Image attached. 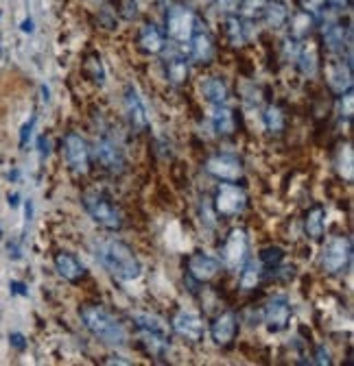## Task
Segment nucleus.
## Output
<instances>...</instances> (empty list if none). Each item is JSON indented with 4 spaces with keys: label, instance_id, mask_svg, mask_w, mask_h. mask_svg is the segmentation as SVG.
Returning <instances> with one entry per match:
<instances>
[{
    "label": "nucleus",
    "instance_id": "412c9836",
    "mask_svg": "<svg viewBox=\"0 0 354 366\" xmlns=\"http://www.w3.org/2000/svg\"><path fill=\"white\" fill-rule=\"evenodd\" d=\"M210 122H212V129L217 131V135H232L236 131V116L232 109L225 107V103L212 105Z\"/></svg>",
    "mask_w": 354,
    "mask_h": 366
},
{
    "label": "nucleus",
    "instance_id": "6e6552de",
    "mask_svg": "<svg viewBox=\"0 0 354 366\" xmlns=\"http://www.w3.org/2000/svg\"><path fill=\"white\" fill-rule=\"evenodd\" d=\"M64 157L74 174H86L90 170V149L79 133H68L64 138Z\"/></svg>",
    "mask_w": 354,
    "mask_h": 366
},
{
    "label": "nucleus",
    "instance_id": "423d86ee",
    "mask_svg": "<svg viewBox=\"0 0 354 366\" xmlns=\"http://www.w3.org/2000/svg\"><path fill=\"white\" fill-rule=\"evenodd\" d=\"M214 210H217L219 216H236L245 210V205H248V194H245V190L234 185V183H221L217 188V192H214Z\"/></svg>",
    "mask_w": 354,
    "mask_h": 366
},
{
    "label": "nucleus",
    "instance_id": "ddd939ff",
    "mask_svg": "<svg viewBox=\"0 0 354 366\" xmlns=\"http://www.w3.org/2000/svg\"><path fill=\"white\" fill-rule=\"evenodd\" d=\"M125 107H127V118L131 122V126L136 131H145L149 126V109L138 92L136 85H127L125 88Z\"/></svg>",
    "mask_w": 354,
    "mask_h": 366
},
{
    "label": "nucleus",
    "instance_id": "7c9ffc66",
    "mask_svg": "<svg viewBox=\"0 0 354 366\" xmlns=\"http://www.w3.org/2000/svg\"><path fill=\"white\" fill-rule=\"evenodd\" d=\"M225 35L232 46H243L245 42H248L241 18H236V15H232V13H227V18H225Z\"/></svg>",
    "mask_w": 354,
    "mask_h": 366
},
{
    "label": "nucleus",
    "instance_id": "1a4fd4ad",
    "mask_svg": "<svg viewBox=\"0 0 354 366\" xmlns=\"http://www.w3.org/2000/svg\"><path fill=\"white\" fill-rule=\"evenodd\" d=\"M95 159L97 162L105 168V170H110L114 174L122 172L125 170V153H122L120 144L118 142H114L112 138H99L97 140V144H95Z\"/></svg>",
    "mask_w": 354,
    "mask_h": 366
},
{
    "label": "nucleus",
    "instance_id": "37998d69",
    "mask_svg": "<svg viewBox=\"0 0 354 366\" xmlns=\"http://www.w3.org/2000/svg\"><path fill=\"white\" fill-rule=\"evenodd\" d=\"M326 3V9L330 11H344V9H350L352 0H324Z\"/></svg>",
    "mask_w": 354,
    "mask_h": 366
},
{
    "label": "nucleus",
    "instance_id": "c756f323",
    "mask_svg": "<svg viewBox=\"0 0 354 366\" xmlns=\"http://www.w3.org/2000/svg\"><path fill=\"white\" fill-rule=\"evenodd\" d=\"M315 24V15H311L309 11H300L291 18V38L293 40H302L313 31Z\"/></svg>",
    "mask_w": 354,
    "mask_h": 366
},
{
    "label": "nucleus",
    "instance_id": "aec40b11",
    "mask_svg": "<svg viewBox=\"0 0 354 366\" xmlns=\"http://www.w3.org/2000/svg\"><path fill=\"white\" fill-rule=\"evenodd\" d=\"M55 270H57L59 277H64L70 283H77V281H81L86 277L83 264L77 260L72 253H66V251H61L55 256Z\"/></svg>",
    "mask_w": 354,
    "mask_h": 366
},
{
    "label": "nucleus",
    "instance_id": "603ef678",
    "mask_svg": "<svg viewBox=\"0 0 354 366\" xmlns=\"http://www.w3.org/2000/svg\"><path fill=\"white\" fill-rule=\"evenodd\" d=\"M0 40H3V38H0Z\"/></svg>",
    "mask_w": 354,
    "mask_h": 366
},
{
    "label": "nucleus",
    "instance_id": "f257e3e1",
    "mask_svg": "<svg viewBox=\"0 0 354 366\" xmlns=\"http://www.w3.org/2000/svg\"><path fill=\"white\" fill-rule=\"evenodd\" d=\"M95 256L107 273L120 281H136L143 275L140 260L122 240H99L95 244Z\"/></svg>",
    "mask_w": 354,
    "mask_h": 366
},
{
    "label": "nucleus",
    "instance_id": "9b49d317",
    "mask_svg": "<svg viewBox=\"0 0 354 366\" xmlns=\"http://www.w3.org/2000/svg\"><path fill=\"white\" fill-rule=\"evenodd\" d=\"M326 83L335 94H344L352 90L354 85V74H352V53L344 59L330 61L326 66Z\"/></svg>",
    "mask_w": 354,
    "mask_h": 366
},
{
    "label": "nucleus",
    "instance_id": "bb28decb",
    "mask_svg": "<svg viewBox=\"0 0 354 366\" xmlns=\"http://www.w3.org/2000/svg\"><path fill=\"white\" fill-rule=\"evenodd\" d=\"M263 15H265V22L269 28H282L289 22V9L282 3H278V0L267 3L263 9Z\"/></svg>",
    "mask_w": 354,
    "mask_h": 366
},
{
    "label": "nucleus",
    "instance_id": "b1692460",
    "mask_svg": "<svg viewBox=\"0 0 354 366\" xmlns=\"http://www.w3.org/2000/svg\"><path fill=\"white\" fill-rule=\"evenodd\" d=\"M298 68L304 76H315L317 74V66H319V59H317V49L309 42V44H304L302 49L298 51Z\"/></svg>",
    "mask_w": 354,
    "mask_h": 366
},
{
    "label": "nucleus",
    "instance_id": "cd10ccee",
    "mask_svg": "<svg viewBox=\"0 0 354 366\" xmlns=\"http://www.w3.org/2000/svg\"><path fill=\"white\" fill-rule=\"evenodd\" d=\"M131 321L136 323L138 329H143L145 333H160V336H168L164 323L160 321L158 316L147 314V312H136L131 314Z\"/></svg>",
    "mask_w": 354,
    "mask_h": 366
},
{
    "label": "nucleus",
    "instance_id": "f8f14e48",
    "mask_svg": "<svg viewBox=\"0 0 354 366\" xmlns=\"http://www.w3.org/2000/svg\"><path fill=\"white\" fill-rule=\"evenodd\" d=\"M321 38H324L326 49L335 55H341L344 49L348 53H352V28L350 26L328 20L324 26H321Z\"/></svg>",
    "mask_w": 354,
    "mask_h": 366
},
{
    "label": "nucleus",
    "instance_id": "0eeeda50",
    "mask_svg": "<svg viewBox=\"0 0 354 366\" xmlns=\"http://www.w3.org/2000/svg\"><path fill=\"white\" fill-rule=\"evenodd\" d=\"M248 233L245 229H232L227 233V240L221 251V264L227 270H241V266L248 262Z\"/></svg>",
    "mask_w": 354,
    "mask_h": 366
},
{
    "label": "nucleus",
    "instance_id": "58836bf2",
    "mask_svg": "<svg viewBox=\"0 0 354 366\" xmlns=\"http://www.w3.org/2000/svg\"><path fill=\"white\" fill-rule=\"evenodd\" d=\"M315 364H319V366H330V364H332L330 351H328L324 344H319V347L315 349Z\"/></svg>",
    "mask_w": 354,
    "mask_h": 366
},
{
    "label": "nucleus",
    "instance_id": "a18cd8bd",
    "mask_svg": "<svg viewBox=\"0 0 354 366\" xmlns=\"http://www.w3.org/2000/svg\"><path fill=\"white\" fill-rule=\"evenodd\" d=\"M7 251H9V258L11 260H22V247L18 242H9Z\"/></svg>",
    "mask_w": 354,
    "mask_h": 366
},
{
    "label": "nucleus",
    "instance_id": "8fccbe9b",
    "mask_svg": "<svg viewBox=\"0 0 354 366\" xmlns=\"http://www.w3.org/2000/svg\"><path fill=\"white\" fill-rule=\"evenodd\" d=\"M42 101H44V103L51 101V90H49V85H42Z\"/></svg>",
    "mask_w": 354,
    "mask_h": 366
},
{
    "label": "nucleus",
    "instance_id": "a211bd4d",
    "mask_svg": "<svg viewBox=\"0 0 354 366\" xmlns=\"http://www.w3.org/2000/svg\"><path fill=\"white\" fill-rule=\"evenodd\" d=\"M191 44V59L197 63H210L214 59V53H217V46H214V40L208 31L204 28H195L193 38L188 40Z\"/></svg>",
    "mask_w": 354,
    "mask_h": 366
},
{
    "label": "nucleus",
    "instance_id": "de8ad7c7",
    "mask_svg": "<svg viewBox=\"0 0 354 366\" xmlns=\"http://www.w3.org/2000/svg\"><path fill=\"white\" fill-rule=\"evenodd\" d=\"M24 220L26 222L33 220V201H26L24 203Z\"/></svg>",
    "mask_w": 354,
    "mask_h": 366
},
{
    "label": "nucleus",
    "instance_id": "c9c22d12",
    "mask_svg": "<svg viewBox=\"0 0 354 366\" xmlns=\"http://www.w3.org/2000/svg\"><path fill=\"white\" fill-rule=\"evenodd\" d=\"M339 114L344 116V118H352V114H354V97H352V90H348V92H344V94H339Z\"/></svg>",
    "mask_w": 354,
    "mask_h": 366
},
{
    "label": "nucleus",
    "instance_id": "09e8293b",
    "mask_svg": "<svg viewBox=\"0 0 354 366\" xmlns=\"http://www.w3.org/2000/svg\"><path fill=\"white\" fill-rule=\"evenodd\" d=\"M9 205H11V208H18V205H20V194L18 192L9 194Z\"/></svg>",
    "mask_w": 354,
    "mask_h": 366
},
{
    "label": "nucleus",
    "instance_id": "4be33fe9",
    "mask_svg": "<svg viewBox=\"0 0 354 366\" xmlns=\"http://www.w3.org/2000/svg\"><path fill=\"white\" fill-rule=\"evenodd\" d=\"M202 94L210 105H223L227 101V83L221 76H208L202 83Z\"/></svg>",
    "mask_w": 354,
    "mask_h": 366
},
{
    "label": "nucleus",
    "instance_id": "2eb2a0df",
    "mask_svg": "<svg viewBox=\"0 0 354 366\" xmlns=\"http://www.w3.org/2000/svg\"><path fill=\"white\" fill-rule=\"evenodd\" d=\"M173 329L179 333L182 338L193 340V342H199L204 338V333H206V325L202 321V316H199L197 312H186V310L175 314Z\"/></svg>",
    "mask_w": 354,
    "mask_h": 366
},
{
    "label": "nucleus",
    "instance_id": "a878e982",
    "mask_svg": "<svg viewBox=\"0 0 354 366\" xmlns=\"http://www.w3.org/2000/svg\"><path fill=\"white\" fill-rule=\"evenodd\" d=\"M260 275H263V264L256 262V260H250L241 266V277H239V283L243 290H254L258 281H260Z\"/></svg>",
    "mask_w": 354,
    "mask_h": 366
},
{
    "label": "nucleus",
    "instance_id": "ea45409f",
    "mask_svg": "<svg viewBox=\"0 0 354 366\" xmlns=\"http://www.w3.org/2000/svg\"><path fill=\"white\" fill-rule=\"evenodd\" d=\"M9 344L13 349H18V351H24V349H26V338L22 336V333L13 331V333H9Z\"/></svg>",
    "mask_w": 354,
    "mask_h": 366
},
{
    "label": "nucleus",
    "instance_id": "20e7f679",
    "mask_svg": "<svg viewBox=\"0 0 354 366\" xmlns=\"http://www.w3.org/2000/svg\"><path fill=\"white\" fill-rule=\"evenodd\" d=\"M352 262V240L348 235H335L326 242L321 253V268L328 275H339Z\"/></svg>",
    "mask_w": 354,
    "mask_h": 366
},
{
    "label": "nucleus",
    "instance_id": "72a5a7b5",
    "mask_svg": "<svg viewBox=\"0 0 354 366\" xmlns=\"http://www.w3.org/2000/svg\"><path fill=\"white\" fill-rule=\"evenodd\" d=\"M86 68L92 70L90 76H92V81L103 85L105 83V70H103V63H101V57L99 55H90L88 61H86Z\"/></svg>",
    "mask_w": 354,
    "mask_h": 366
},
{
    "label": "nucleus",
    "instance_id": "f03ea898",
    "mask_svg": "<svg viewBox=\"0 0 354 366\" xmlns=\"http://www.w3.org/2000/svg\"><path fill=\"white\" fill-rule=\"evenodd\" d=\"M81 321L86 329L92 333L95 338H99L105 344L112 347H122L127 344V331L120 325L116 316H112L105 308L101 306H86L81 308Z\"/></svg>",
    "mask_w": 354,
    "mask_h": 366
},
{
    "label": "nucleus",
    "instance_id": "6ab92c4d",
    "mask_svg": "<svg viewBox=\"0 0 354 366\" xmlns=\"http://www.w3.org/2000/svg\"><path fill=\"white\" fill-rule=\"evenodd\" d=\"M138 46H140V51L147 55H160L166 49V42H164L162 31L153 22H147L140 26V31H138Z\"/></svg>",
    "mask_w": 354,
    "mask_h": 366
},
{
    "label": "nucleus",
    "instance_id": "f704fd0d",
    "mask_svg": "<svg viewBox=\"0 0 354 366\" xmlns=\"http://www.w3.org/2000/svg\"><path fill=\"white\" fill-rule=\"evenodd\" d=\"M265 5H267V0H241L239 11L245 15V18H256V15L263 13Z\"/></svg>",
    "mask_w": 354,
    "mask_h": 366
},
{
    "label": "nucleus",
    "instance_id": "49530a36",
    "mask_svg": "<svg viewBox=\"0 0 354 366\" xmlns=\"http://www.w3.org/2000/svg\"><path fill=\"white\" fill-rule=\"evenodd\" d=\"M20 31H22V33H33V31H35V22H33V18H26L22 24H20Z\"/></svg>",
    "mask_w": 354,
    "mask_h": 366
},
{
    "label": "nucleus",
    "instance_id": "a19ab883",
    "mask_svg": "<svg viewBox=\"0 0 354 366\" xmlns=\"http://www.w3.org/2000/svg\"><path fill=\"white\" fill-rule=\"evenodd\" d=\"M9 290L15 297H29V285L24 281H11L9 283Z\"/></svg>",
    "mask_w": 354,
    "mask_h": 366
},
{
    "label": "nucleus",
    "instance_id": "4468645a",
    "mask_svg": "<svg viewBox=\"0 0 354 366\" xmlns=\"http://www.w3.org/2000/svg\"><path fill=\"white\" fill-rule=\"evenodd\" d=\"M265 325L269 331H282L289 321H291V303L287 297H273L269 299V303L265 306Z\"/></svg>",
    "mask_w": 354,
    "mask_h": 366
},
{
    "label": "nucleus",
    "instance_id": "3c124183",
    "mask_svg": "<svg viewBox=\"0 0 354 366\" xmlns=\"http://www.w3.org/2000/svg\"><path fill=\"white\" fill-rule=\"evenodd\" d=\"M105 364H131L129 360H120V358H112V360H107Z\"/></svg>",
    "mask_w": 354,
    "mask_h": 366
},
{
    "label": "nucleus",
    "instance_id": "e433bc0d",
    "mask_svg": "<svg viewBox=\"0 0 354 366\" xmlns=\"http://www.w3.org/2000/svg\"><path fill=\"white\" fill-rule=\"evenodd\" d=\"M35 122H38V118L35 116H31L24 124H22V129H20V147L24 149L26 144H29V140H31V135H33V129H35Z\"/></svg>",
    "mask_w": 354,
    "mask_h": 366
},
{
    "label": "nucleus",
    "instance_id": "5701e85b",
    "mask_svg": "<svg viewBox=\"0 0 354 366\" xmlns=\"http://www.w3.org/2000/svg\"><path fill=\"white\" fill-rule=\"evenodd\" d=\"M304 229H306V233H309L311 240H319V238L324 235V229H326V210L321 208V205H315L313 210L306 212Z\"/></svg>",
    "mask_w": 354,
    "mask_h": 366
},
{
    "label": "nucleus",
    "instance_id": "9d476101",
    "mask_svg": "<svg viewBox=\"0 0 354 366\" xmlns=\"http://www.w3.org/2000/svg\"><path fill=\"white\" fill-rule=\"evenodd\" d=\"M204 168L208 174H212V177H217L221 181H239L243 177V162L236 155H230V153L212 155Z\"/></svg>",
    "mask_w": 354,
    "mask_h": 366
},
{
    "label": "nucleus",
    "instance_id": "473e14b6",
    "mask_svg": "<svg viewBox=\"0 0 354 366\" xmlns=\"http://www.w3.org/2000/svg\"><path fill=\"white\" fill-rule=\"evenodd\" d=\"M282 260H284V251L280 247H267L263 253H260V264L267 266V268L282 264Z\"/></svg>",
    "mask_w": 354,
    "mask_h": 366
},
{
    "label": "nucleus",
    "instance_id": "393cba45",
    "mask_svg": "<svg viewBox=\"0 0 354 366\" xmlns=\"http://www.w3.org/2000/svg\"><path fill=\"white\" fill-rule=\"evenodd\" d=\"M166 76L168 81L182 85L188 78V59L182 55H171L166 59Z\"/></svg>",
    "mask_w": 354,
    "mask_h": 366
},
{
    "label": "nucleus",
    "instance_id": "c03bdc74",
    "mask_svg": "<svg viewBox=\"0 0 354 366\" xmlns=\"http://www.w3.org/2000/svg\"><path fill=\"white\" fill-rule=\"evenodd\" d=\"M239 3H241V0H217V5L225 13H236L239 11Z\"/></svg>",
    "mask_w": 354,
    "mask_h": 366
},
{
    "label": "nucleus",
    "instance_id": "2f4dec72",
    "mask_svg": "<svg viewBox=\"0 0 354 366\" xmlns=\"http://www.w3.org/2000/svg\"><path fill=\"white\" fill-rule=\"evenodd\" d=\"M263 120H265L267 131H271V133H280L284 129V114H282V109L275 105H269L265 109Z\"/></svg>",
    "mask_w": 354,
    "mask_h": 366
},
{
    "label": "nucleus",
    "instance_id": "c85d7f7f",
    "mask_svg": "<svg viewBox=\"0 0 354 366\" xmlns=\"http://www.w3.org/2000/svg\"><path fill=\"white\" fill-rule=\"evenodd\" d=\"M335 166H337V172L341 174V177L350 183L352 177H354V155H352V147L350 144H344L337 151V157H335Z\"/></svg>",
    "mask_w": 354,
    "mask_h": 366
},
{
    "label": "nucleus",
    "instance_id": "dca6fc26",
    "mask_svg": "<svg viewBox=\"0 0 354 366\" xmlns=\"http://www.w3.org/2000/svg\"><path fill=\"white\" fill-rule=\"evenodd\" d=\"M239 331V316L234 312H223L212 321L210 325V336L214 340V344L219 347H227L236 338Z\"/></svg>",
    "mask_w": 354,
    "mask_h": 366
},
{
    "label": "nucleus",
    "instance_id": "79ce46f5",
    "mask_svg": "<svg viewBox=\"0 0 354 366\" xmlns=\"http://www.w3.org/2000/svg\"><path fill=\"white\" fill-rule=\"evenodd\" d=\"M38 153H40L42 159H46L51 155V140L46 135H40V140H38Z\"/></svg>",
    "mask_w": 354,
    "mask_h": 366
},
{
    "label": "nucleus",
    "instance_id": "39448f33",
    "mask_svg": "<svg viewBox=\"0 0 354 366\" xmlns=\"http://www.w3.org/2000/svg\"><path fill=\"white\" fill-rule=\"evenodd\" d=\"M197 28V15L188 5H173L166 13V35L177 44H186Z\"/></svg>",
    "mask_w": 354,
    "mask_h": 366
},
{
    "label": "nucleus",
    "instance_id": "f3484780",
    "mask_svg": "<svg viewBox=\"0 0 354 366\" xmlns=\"http://www.w3.org/2000/svg\"><path fill=\"white\" fill-rule=\"evenodd\" d=\"M219 270H221V262L217 258L208 256V253L197 251L188 258V273H191V277L197 279V281H202V283L217 277Z\"/></svg>",
    "mask_w": 354,
    "mask_h": 366
},
{
    "label": "nucleus",
    "instance_id": "7ed1b4c3",
    "mask_svg": "<svg viewBox=\"0 0 354 366\" xmlns=\"http://www.w3.org/2000/svg\"><path fill=\"white\" fill-rule=\"evenodd\" d=\"M81 203L86 212L90 214V218L97 222V225L110 229V231H118L122 227V214L118 212V208H114L112 201L107 199L101 192H86L81 197Z\"/></svg>",
    "mask_w": 354,
    "mask_h": 366
},
{
    "label": "nucleus",
    "instance_id": "4c0bfd02",
    "mask_svg": "<svg viewBox=\"0 0 354 366\" xmlns=\"http://www.w3.org/2000/svg\"><path fill=\"white\" fill-rule=\"evenodd\" d=\"M120 13L122 18L134 20L138 15V0H120Z\"/></svg>",
    "mask_w": 354,
    "mask_h": 366
}]
</instances>
